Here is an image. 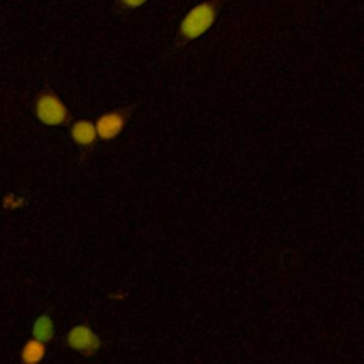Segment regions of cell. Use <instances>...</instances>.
<instances>
[{"label":"cell","mask_w":364,"mask_h":364,"mask_svg":"<svg viewBox=\"0 0 364 364\" xmlns=\"http://www.w3.org/2000/svg\"><path fill=\"white\" fill-rule=\"evenodd\" d=\"M223 0H203L195 4L181 20L175 44L186 46L205 36L216 23Z\"/></svg>","instance_id":"cell-1"},{"label":"cell","mask_w":364,"mask_h":364,"mask_svg":"<svg viewBox=\"0 0 364 364\" xmlns=\"http://www.w3.org/2000/svg\"><path fill=\"white\" fill-rule=\"evenodd\" d=\"M34 114L37 119L47 127L67 125L73 119L71 111L50 85H46L36 95Z\"/></svg>","instance_id":"cell-2"},{"label":"cell","mask_w":364,"mask_h":364,"mask_svg":"<svg viewBox=\"0 0 364 364\" xmlns=\"http://www.w3.org/2000/svg\"><path fill=\"white\" fill-rule=\"evenodd\" d=\"M132 112L134 105L112 108L100 114L94 122L98 138L102 141H112L118 138L128 125Z\"/></svg>","instance_id":"cell-3"},{"label":"cell","mask_w":364,"mask_h":364,"mask_svg":"<svg viewBox=\"0 0 364 364\" xmlns=\"http://www.w3.org/2000/svg\"><path fill=\"white\" fill-rule=\"evenodd\" d=\"M64 343L68 348L81 353L82 355H94L101 348V338L97 333L87 324L73 326L65 337Z\"/></svg>","instance_id":"cell-4"},{"label":"cell","mask_w":364,"mask_h":364,"mask_svg":"<svg viewBox=\"0 0 364 364\" xmlns=\"http://www.w3.org/2000/svg\"><path fill=\"white\" fill-rule=\"evenodd\" d=\"M70 135L74 144L78 145L80 148L92 149L97 145L98 135H97L95 124L88 118H82L73 122L70 128Z\"/></svg>","instance_id":"cell-5"},{"label":"cell","mask_w":364,"mask_h":364,"mask_svg":"<svg viewBox=\"0 0 364 364\" xmlns=\"http://www.w3.org/2000/svg\"><path fill=\"white\" fill-rule=\"evenodd\" d=\"M46 343H41L36 338H30L21 348L20 360L21 364H41V361L46 358Z\"/></svg>","instance_id":"cell-6"},{"label":"cell","mask_w":364,"mask_h":364,"mask_svg":"<svg viewBox=\"0 0 364 364\" xmlns=\"http://www.w3.org/2000/svg\"><path fill=\"white\" fill-rule=\"evenodd\" d=\"M33 338L41 341V343H48L53 340L54 333H55V326L53 318L48 314H41L38 316L34 323H33Z\"/></svg>","instance_id":"cell-7"},{"label":"cell","mask_w":364,"mask_h":364,"mask_svg":"<svg viewBox=\"0 0 364 364\" xmlns=\"http://www.w3.org/2000/svg\"><path fill=\"white\" fill-rule=\"evenodd\" d=\"M148 0H117V4L124 10H136L145 6Z\"/></svg>","instance_id":"cell-8"}]
</instances>
